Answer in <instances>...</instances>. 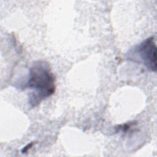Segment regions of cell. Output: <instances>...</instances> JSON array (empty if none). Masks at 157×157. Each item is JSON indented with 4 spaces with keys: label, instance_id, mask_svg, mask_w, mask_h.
<instances>
[{
    "label": "cell",
    "instance_id": "obj_1",
    "mask_svg": "<svg viewBox=\"0 0 157 157\" xmlns=\"http://www.w3.org/2000/svg\"><path fill=\"white\" fill-rule=\"evenodd\" d=\"M27 87L32 90L28 98L31 107L37 106L55 93V77L47 62L40 60L33 64L29 69Z\"/></svg>",
    "mask_w": 157,
    "mask_h": 157
},
{
    "label": "cell",
    "instance_id": "obj_2",
    "mask_svg": "<svg viewBox=\"0 0 157 157\" xmlns=\"http://www.w3.org/2000/svg\"><path fill=\"white\" fill-rule=\"evenodd\" d=\"M129 59L142 63L151 71L156 70V47L153 37H150L133 48L129 53Z\"/></svg>",
    "mask_w": 157,
    "mask_h": 157
},
{
    "label": "cell",
    "instance_id": "obj_3",
    "mask_svg": "<svg viewBox=\"0 0 157 157\" xmlns=\"http://www.w3.org/2000/svg\"><path fill=\"white\" fill-rule=\"evenodd\" d=\"M33 142H31V143H30V144H28L26 147H25L23 149H22V150H21V151H22V153H26V151H28V150L33 146Z\"/></svg>",
    "mask_w": 157,
    "mask_h": 157
}]
</instances>
